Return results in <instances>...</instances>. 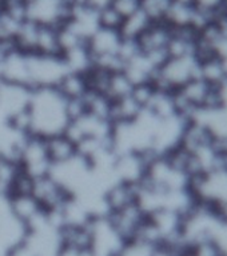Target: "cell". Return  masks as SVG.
<instances>
[{"instance_id":"obj_1","label":"cell","mask_w":227,"mask_h":256,"mask_svg":"<svg viewBox=\"0 0 227 256\" xmlns=\"http://www.w3.org/2000/svg\"><path fill=\"white\" fill-rule=\"evenodd\" d=\"M30 135L47 139L64 134L70 119L66 99L56 88H36L28 107Z\"/></svg>"},{"instance_id":"obj_2","label":"cell","mask_w":227,"mask_h":256,"mask_svg":"<svg viewBox=\"0 0 227 256\" xmlns=\"http://www.w3.org/2000/svg\"><path fill=\"white\" fill-rule=\"evenodd\" d=\"M195 78H199V63L194 56L168 58L156 70L151 83L159 91L174 92Z\"/></svg>"},{"instance_id":"obj_3","label":"cell","mask_w":227,"mask_h":256,"mask_svg":"<svg viewBox=\"0 0 227 256\" xmlns=\"http://www.w3.org/2000/svg\"><path fill=\"white\" fill-rule=\"evenodd\" d=\"M28 78L32 90L36 88H56L67 74V67L60 56L27 54Z\"/></svg>"},{"instance_id":"obj_4","label":"cell","mask_w":227,"mask_h":256,"mask_svg":"<svg viewBox=\"0 0 227 256\" xmlns=\"http://www.w3.org/2000/svg\"><path fill=\"white\" fill-rule=\"evenodd\" d=\"M90 250L94 256H119L126 243V240L112 226L108 216L92 219L90 222Z\"/></svg>"},{"instance_id":"obj_5","label":"cell","mask_w":227,"mask_h":256,"mask_svg":"<svg viewBox=\"0 0 227 256\" xmlns=\"http://www.w3.org/2000/svg\"><path fill=\"white\" fill-rule=\"evenodd\" d=\"M19 163L22 170L34 179L48 175L52 163L48 158L44 139L38 136H28L20 151Z\"/></svg>"},{"instance_id":"obj_6","label":"cell","mask_w":227,"mask_h":256,"mask_svg":"<svg viewBox=\"0 0 227 256\" xmlns=\"http://www.w3.org/2000/svg\"><path fill=\"white\" fill-rule=\"evenodd\" d=\"M32 88L0 79V112L8 120L23 114L31 103Z\"/></svg>"},{"instance_id":"obj_7","label":"cell","mask_w":227,"mask_h":256,"mask_svg":"<svg viewBox=\"0 0 227 256\" xmlns=\"http://www.w3.org/2000/svg\"><path fill=\"white\" fill-rule=\"evenodd\" d=\"M32 195L46 211L58 210L71 198L50 174L34 180Z\"/></svg>"},{"instance_id":"obj_8","label":"cell","mask_w":227,"mask_h":256,"mask_svg":"<svg viewBox=\"0 0 227 256\" xmlns=\"http://www.w3.org/2000/svg\"><path fill=\"white\" fill-rule=\"evenodd\" d=\"M147 215L142 211V208L138 204H131L128 207L111 212L108 215V219L115 227V230L120 234L126 242L132 240L135 238L136 232L143 224Z\"/></svg>"},{"instance_id":"obj_9","label":"cell","mask_w":227,"mask_h":256,"mask_svg":"<svg viewBox=\"0 0 227 256\" xmlns=\"http://www.w3.org/2000/svg\"><path fill=\"white\" fill-rule=\"evenodd\" d=\"M8 202H10V207L14 215L22 220L24 224H27V227L36 222L46 212V210L40 206V203L32 194L11 195L8 196Z\"/></svg>"},{"instance_id":"obj_10","label":"cell","mask_w":227,"mask_h":256,"mask_svg":"<svg viewBox=\"0 0 227 256\" xmlns=\"http://www.w3.org/2000/svg\"><path fill=\"white\" fill-rule=\"evenodd\" d=\"M136 199H138V184L116 182L104 192V200L107 203L110 214L124 207H128L131 204H135Z\"/></svg>"},{"instance_id":"obj_11","label":"cell","mask_w":227,"mask_h":256,"mask_svg":"<svg viewBox=\"0 0 227 256\" xmlns=\"http://www.w3.org/2000/svg\"><path fill=\"white\" fill-rule=\"evenodd\" d=\"M44 142H46L48 158L52 164L64 163L78 155L76 144L64 134L47 138V139H44Z\"/></svg>"},{"instance_id":"obj_12","label":"cell","mask_w":227,"mask_h":256,"mask_svg":"<svg viewBox=\"0 0 227 256\" xmlns=\"http://www.w3.org/2000/svg\"><path fill=\"white\" fill-rule=\"evenodd\" d=\"M143 112V107L136 102L131 95L122 99L112 100L110 110V122L111 124L127 123L135 120Z\"/></svg>"},{"instance_id":"obj_13","label":"cell","mask_w":227,"mask_h":256,"mask_svg":"<svg viewBox=\"0 0 227 256\" xmlns=\"http://www.w3.org/2000/svg\"><path fill=\"white\" fill-rule=\"evenodd\" d=\"M62 58H63L68 72H76V74L86 75L94 67L91 54L88 51L87 44L64 52V54H62Z\"/></svg>"},{"instance_id":"obj_14","label":"cell","mask_w":227,"mask_h":256,"mask_svg":"<svg viewBox=\"0 0 227 256\" xmlns=\"http://www.w3.org/2000/svg\"><path fill=\"white\" fill-rule=\"evenodd\" d=\"M56 90L64 96V99H80L88 91L87 80L83 74L67 72L56 86Z\"/></svg>"},{"instance_id":"obj_15","label":"cell","mask_w":227,"mask_h":256,"mask_svg":"<svg viewBox=\"0 0 227 256\" xmlns=\"http://www.w3.org/2000/svg\"><path fill=\"white\" fill-rule=\"evenodd\" d=\"M151 24V20L148 19V16L139 8L136 12L124 18L123 23L120 26L119 34L123 39L136 40Z\"/></svg>"},{"instance_id":"obj_16","label":"cell","mask_w":227,"mask_h":256,"mask_svg":"<svg viewBox=\"0 0 227 256\" xmlns=\"http://www.w3.org/2000/svg\"><path fill=\"white\" fill-rule=\"evenodd\" d=\"M35 54L52 56L62 55L59 39H58V28L50 27V26H39Z\"/></svg>"},{"instance_id":"obj_17","label":"cell","mask_w":227,"mask_h":256,"mask_svg":"<svg viewBox=\"0 0 227 256\" xmlns=\"http://www.w3.org/2000/svg\"><path fill=\"white\" fill-rule=\"evenodd\" d=\"M192 15H194V6L171 2L164 16L163 23L167 24L170 28L191 27Z\"/></svg>"},{"instance_id":"obj_18","label":"cell","mask_w":227,"mask_h":256,"mask_svg":"<svg viewBox=\"0 0 227 256\" xmlns=\"http://www.w3.org/2000/svg\"><path fill=\"white\" fill-rule=\"evenodd\" d=\"M199 78L203 79L204 82H207L210 86H218L222 82L227 80V72L223 62L218 56L200 62Z\"/></svg>"},{"instance_id":"obj_19","label":"cell","mask_w":227,"mask_h":256,"mask_svg":"<svg viewBox=\"0 0 227 256\" xmlns=\"http://www.w3.org/2000/svg\"><path fill=\"white\" fill-rule=\"evenodd\" d=\"M134 84L130 82L126 74L123 71L112 72L108 80L107 91H106V96L111 100H118L126 96L131 95Z\"/></svg>"},{"instance_id":"obj_20","label":"cell","mask_w":227,"mask_h":256,"mask_svg":"<svg viewBox=\"0 0 227 256\" xmlns=\"http://www.w3.org/2000/svg\"><path fill=\"white\" fill-rule=\"evenodd\" d=\"M20 164L14 160L0 158V195L10 196L16 176L19 175Z\"/></svg>"},{"instance_id":"obj_21","label":"cell","mask_w":227,"mask_h":256,"mask_svg":"<svg viewBox=\"0 0 227 256\" xmlns=\"http://www.w3.org/2000/svg\"><path fill=\"white\" fill-rule=\"evenodd\" d=\"M171 0H140V10L148 16L152 23L163 22Z\"/></svg>"},{"instance_id":"obj_22","label":"cell","mask_w":227,"mask_h":256,"mask_svg":"<svg viewBox=\"0 0 227 256\" xmlns=\"http://www.w3.org/2000/svg\"><path fill=\"white\" fill-rule=\"evenodd\" d=\"M98 20H99L100 28L119 31L124 18L112 6H107V7L100 8L98 11Z\"/></svg>"},{"instance_id":"obj_23","label":"cell","mask_w":227,"mask_h":256,"mask_svg":"<svg viewBox=\"0 0 227 256\" xmlns=\"http://www.w3.org/2000/svg\"><path fill=\"white\" fill-rule=\"evenodd\" d=\"M155 248L156 247H154L151 244L132 239L124 243L119 256H152V252Z\"/></svg>"},{"instance_id":"obj_24","label":"cell","mask_w":227,"mask_h":256,"mask_svg":"<svg viewBox=\"0 0 227 256\" xmlns=\"http://www.w3.org/2000/svg\"><path fill=\"white\" fill-rule=\"evenodd\" d=\"M112 7L119 12L123 18H127L140 8V0H112Z\"/></svg>"},{"instance_id":"obj_25","label":"cell","mask_w":227,"mask_h":256,"mask_svg":"<svg viewBox=\"0 0 227 256\" xmlns=\"http://www.w3.org/2000/svg\"><path fill=\"white\" fill-rule=\"evenodd\" d=\"M223 4V0H194V6L206 11L215 12Z\"/></svg>"},{"instance_id":"obj_26","label":"cell","mask_w":227,"mask_h":256,"mask_svg":"<svg viewBox=\"0 0 227 256\" xmlns=\"http://www.w3.org/2000/svg\"><path fill=\"white\" fill-rule=\"evenodd\" d=\"M172 3H180V4H190L194 6V0H171Z\"/></svg>"}]
</instances>
